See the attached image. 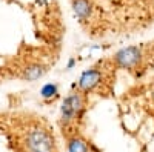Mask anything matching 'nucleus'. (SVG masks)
<instances>
[{"mask_svg": "<svg viewBox=\"0 0 154 152\" xmlns=\"http://www.w3.org/2000/svg\"><path fill=\"white\" fill-rule=\"evenodd\" d=\"M25 151L28 152H57L54 135L40 124H32L23 135Z\"/></svg>", "mask_w": 154, "mask_h": 152, "instance_id": "1", "label": "nucleus"}, {"mask_svg": "<svg viewBox=\"0 0 154 152\" xmlns=\"http://www.w3.org/2000/svg\"><path fill=\"white\" fill-rule=\"evenodd\" d=\"M86 108V98L83 91L71 92L68 97H65L60 108V123L62 126L68 128L69 124L75 123L79 118H82L83 112Z\"/></svg>", "mask_w": 154, "mask_h": 152, "instance_id": "2", "label": "nucleus"}, {"mask_svg": "<svg viewBox=\"0 0 154 152\" xmlns=\"http://www.w3.org/2000/svg\"><path fill=\"white\" fill-rule=\"evenodd\" d=\"M142 58V49L139 46H128L120 49L119 52H116L112 57V61L117 68L122 69H130L134 68Z\"/></svg>", "mask_w": 154, "mask_h": 152, "instance_id": "3", "label": "nucleus"}, {"mask_svg": "<svg viewBox=\"0 0 154 152\" xmlns=\"http://www.w3.org/2000/svg\"><path fill=\"white\" fill-rule=\"evenodd\" d=\"M102 80H103V71L100 68L94 66V68H89V69L82 72L77 86H79V89L83 91V92H91L102 83Z\"/></svg>", "mask_w": 154, "mask_h": 152, "instance_id": "4", "label": "nucleus"}, {"mask_svg": "<svg viewBox=\"0 0 154 152\" xmlns=\"http://www.w3.org/2000/svg\"><path fill=\"white\" fill-rule=\"evenodd\" d=\"M46 72V68L40 63H29L28 66H25L22 72L19 74V77L23 80H37Z\"/></svg>", "mask_w": 154, "mask_h": 152, "instance_id": "5", "label": "nucleus"}, {"mask_svg": "<svg viewBox=\"0 0 154 152\" xmlns=\"http://www.w3.org/2000/svg\"><path fill=\"white\" fill-rule=\"evenodd\" d=\"M66 146H68V152H91V145L79 135L68 138Z\"/></svg>", "mask_w": 154, "mask_h": 152, "instance_id": "6", "label": "nucleus"}, {"mask_svg": "<svg viewBox=\"0 0 154 152\" xmlns=\"http://www.w3.org/2000/svg\"><path fill=\"white\" fill-rule=\"evenodd\" d=\"M72 9L80 20H86L91 16V3L88 0H72Z\"/></svg>", "mask_w": 154, "mask_h": 152, "instance_id": "7", "label": "nucleus"}, {"mask_svg": "<svg viewBox=\"0 0 154 152\" xmlns=\"http://www.w3.org/2000/svg\"><path fill=\"white\" fill-rule=\"evenodd\" d=\"M57 95V86L56 85H45L43 89H42V97L43 98H53Z\"/></svg>", "mask_w": 154, "mask_h": 152, "instance_id": "8", "label": "nucleus"}, {"mask_svg": "<svg viewBox=\"0 0 154 152\" xmlns=\"http://www.w3.org/2000/svg\"><path fill=\"white\" fill-rule=\"evenodd\" d=\"M25 152H28V151H25Z\"/></svg>", "mask_w": 154, "mask_h": 152, "instance_id": "9", "label": "nucleus"}]
</instances>
